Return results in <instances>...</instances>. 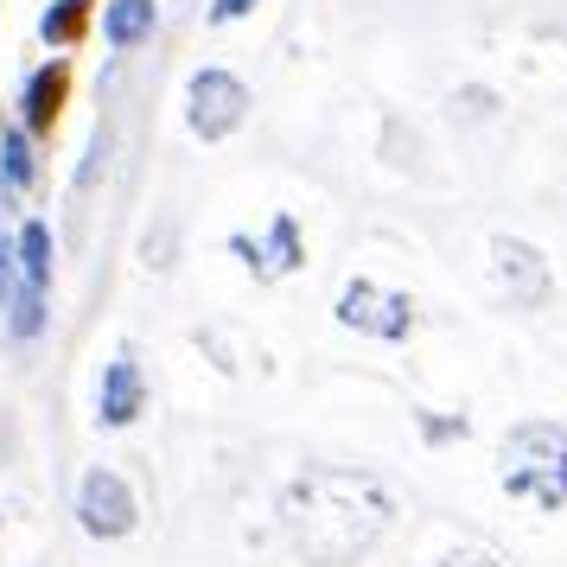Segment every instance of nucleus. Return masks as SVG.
I'll use <instances>...</instances> for the list:
<instances>
[{"label": "nucleus", "mask_w": 567, "mask_h": 567, "mask_svg": "<svg viewBox=\"0 0 567 567\" xmlns=\"http://www.w3.org/2000/svg\"><path fill=\"white\" fill-rule=\"evenodd\" d=\"M243 122H249V83L236 78V71L205 64L198 78L185 83V128L198 134V141H230Z\"/></svg>", "instance_id": "1"}, {"label": "nucleus", "mask_w": 567, "mask_h": 567, "mask_svg": "<svg viewBox=\"0 0 567 567\" xmlns=\"http://www.w3.org/2000/svg\"><path fill=\"white\" fill-rule=\"evenodd\" d=\"M78 523H83V536L122 542L141 529V497H134V485L122 472L96 465V472H83V485H78Z\"/></svg>", "instance_id": "2"}, {"label": "nucleus", "mask_w": 567, "mask_h": 567, "mask_svg": "<svg viewBox=\"0 0 567 567\" xmlns=\"http://www.w3.org/2000/svg\"><path fill=\"white\" fill-rule=\"evenodd\" d=\"M64 103H71V58L58 52L20 83V128H27L32 141H52L58 122H64Z\"/></svg>", "instance_id": "3"}, {"label": "nucleus", "mask_w": 567, "mask_h": 567, "mask_svg": "<svg viewBox=\"0 0 567 567\" xmlns=\"http://www.w3.org/2000/svg\"><path fill=\"white\" fill-rule=\"evenodd\" d=\"M147 409V383H141V363L122 358L103 363V383H96V427H134Z\"/></svg>", "instance_id": "4"}, {"label": "nucleus", "mask_w": 567, "mask_h": 567, "mask_svg": "<svg viewBox=\"0 0 567 567\" xmlns=\"http://www.w3.org/2000/svg\"><path fill=\"white\" fill-rule=\"evenodd\" d=\"M338 319H344V326H358V332H377V338H402L414 312H409V300H402V293H383V287L358 281V287H344Z\"/></svg>", "instance_id": "5"}, {"label": "nucleus", "mask_w": 567, "mask_h": 567, "mask_svg": "<svg viewBox=\"0 0 567 567\" xmlns=\"http://www.w3.org/2000/svg\"><path fill=\"white\" fill-rule=\"evenodd\" d=\"M230 249L249 268H256L261 281H281V275H293L300 268V230H293V217H275V230H268V243H249V236H230Z\"/></svg>", "instance_id": "6"}, {"label": "nucleus", "mask_w": 567, "mask_h": 567, "mask_svg": "<svg viewBox=\"0 0 567 567\" xmlns=\"http://www.w3.org/2000/svg\"><path fill=\"white\" fill-rule=\"evenodd\" d=\"M159 32V0H103V45L134 52Z\"/></svg>", "instance_id": "7"}, {"label": "nucleus", "mask_w": 567, "mask_h": 567, "mask_svg": "<svg viewBox=\"0 0 567 567\" xmlns=\"http://www.w3.org/2000/svg\"><path fill=\"white\" fill-rule=\"evenodd\" d=\"M13 261H20V281L52 293V275H58V243H52V224L45 217H27L13 230Z\"/></svg>", "instance_id": "8"}, {"label": "nucleus", "mask_w": 567, "mask_h": 567, "mask_svg": "<svg viewBox=\"0 0 567 567\" xmlns=\"http://www.w3.org/2000/svg\"><path fill=\"white\" fill-rule=\"evenodd\" d=\"M96 7H103V0H52V7L39 13V39H45V52H78L83 39L96 32Z\"/></svg>", "instance_id": "9"}, {"label": "nucleus", "mask_w": 567, "mask_h": 567, "mask_svg": "<svg viewBox=\"0 0 567 567\" xmlns=\"http://www.w3.org/2000/svg\"><path fill=\"white\" fill-rule=\"evenodd\" d=\"M32 185H39V141L13 122V128H0V192L20 198Z\"/></svg>", "instance_id": "10"}, {"label": "nucleus", "mask_w": 567, "mask_h": 567, "mask_svg": "<svg viewBox=\"0 0 567 567\" xmlns=\"http://www.w3.org/2000/svg\"><path fill=\"white\" fill-rule=\"evenodd\" d=\"M45 300H52V293H39V287H27V281H20V293H13V307H7V319H0V326H7V338H20V344H32V338L45 332V319H52V307H45Z\"/></svg>", "instance_id": "11"}, {"label": "nucleus", "mask_w": 567, "mask_h": 567, "mask_svg": "<svg viewBox=\"0 0 567 567\" xmlns=\"http://www.w3.org/2000/svg\"><path fill=\"white\" fill-rule=\"evenodd\" d=\"M13 293H20V261H13V236H0V319L13 307Z\"/></svg>", "instance_id": "12"}, {"label": "nucleus", "mask_w": 567, "mask_h": 567, "mask_svg": "<svg viewBox=\"0 0 567 567\" xmlns=\"http://www.w3.org/2000/svg\"><path fill=\"white\" fill-rule=\"evenodd\" d=\"M256 7H261V0H210L205 20H210V27H236V20H249Z\"/></svg>", "instance_id": "13"}]
</instances>
